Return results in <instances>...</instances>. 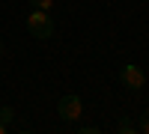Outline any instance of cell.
Instances as JSON below:
<instances>
[{"instance_id":"6da1fadb","label":"cell","mask_w":149,"mask_h":134,"mask_svg":"<svg viewBox=\"0 0 149 134\" xmlns=\"http://www.w3.org/2000/svg\"><path fill=\"white\" fill-rule=\"evenodd\" d=\"M27 30H30L33 39L45 42V39L54 36V21H51V15H48L45 9H33L30 15H27Z\"/></svg>"},{"instance_id":"7a4b0ae2","label":"cell","mask_w":149,"mask_h":134,"mask_svg":"<svg viewBox=\"0 0 149 134\" xmlns=\"http://www.w3.org/2000/svg\"><path fill=\"white\" fill-rule=\"evenodd\" d=\"M57 113H60L63 122H78L81 113H84V101L78 95H63V99L57 101Z\"/></svg>"},{"instance_id":"3957f363","label":"cell","mask_w":149,"mask_h":134,"mask_svg":"<svg viewBox=\"0 0 149 134\" xmlns=\"http://www.w3.org/2000/svg\"><path fill=\"white\" fill-rule=\"evenodd\" d=\"M119 81H122V87H125V90H143L146 75H143L140 66H122V69H119Z\"/></svg>"},{"instance_id":"277c9868","label":"cell","mask_w":149,"mask_h":134,"mask_svg":"<svg viewBox=\"0 0 149 134\" xmlns=\"http://www.w3.org/2000/svg\"><path fill=\"white\" fill-rule=\"evenodd\" d=\"M116 131L119 134H134V131H137V122H131L128 116H122L119 122H116Z\"/></svg>"},{"instance_id":"5b68a950","label":"cell","mask_w":149,"mask_h":134,"mask_svg":"<svg viewBox=\"0 0 149 134\" xmlns=\"http://www.w3.org/2000/svg\"><path fill=\"white\" fill-rule=\"evenodd\" d=\"M12 116H15V110H12L9 104H3V107H0V122H6V125H9V122H12Z\"/></svg>"},{"instance_id":"8992f818","label":"cell","mask_w":149,"mask_h":134,"mask_svg":"<svg viewBox=\"0 0 149 134\" xmlns=\"http://www.w3.org/2000/svg\"><path fill=\"white\" fill-rule=\"evenodd\" d=\"M137 131L149 134V110H143V113H140V119H137Z\"/></svg>"},{"instance_id":"52a82bcc","label":"cell","mask_w":149,"mask_h":134,"mask_svg":"<svg viewBox=\"0 0 149 134\" xmlns=\"http://www.w3.org/2000/svg\"><path fill=\"white\" fill-rule=\"evenodd\" d=\"M30 6H33V9H45V12H48V9L54 6V0H30Z\"/></svg>"},{"instance_id":"ba28073f","label":"cell","mask_w":149,"mask_h":134,"mask_svg":"<svg viewBox=\"0 0 149 134\" xmlns=\"http://www.w3.org/2000/svg\"><path fill=\"white\" fill-rule=\"evenodd\" d=\"M98 131H102L98 125H84V128H81V134H98Z\"/></svg>"},{"instance_id":"9c48e42d","label":"cell","mask_w":149,"mask_h":134,"mask_svg":"<svg viewBox=\"0 0 149 134\" xmlns=\"http://www.w3.org/2000/svg\"><path fill=\"white\" fill-rule=\"evenodd\" d=\"M0 134H9V125L6 122H0Z\"/></svg>"},{"instance_id":"30bf717a","label":"cell","mask_w":149,"mask_h":134,"mask_svg":"<svg viewBox=\"0 0 149 134\" xmlns=\"http://www.w3.org/2000/svg\"><path fill=\"white\" fill-rule=\"evenodd\" d=\"M0 54H3V42H0Z\"/></svg>"}]
</instances>
